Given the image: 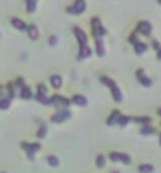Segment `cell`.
Here are the masks:
<instances>
[{
  "instance_id": "cell-1",
  "label": "cell",
  "mask_w": 161,
  "mask_h": 173,
  "mask_svg": "<svg viewBox=\"0 0 161 173\" xmlns=\"http://www.w3.org/2000/svg\"><path fill=\"white\" fill-rule=\"evenodd\" d=\"M101 82H103L107 86H109V88H110L111 94H113V97H114V100H115L116 102H121V101H122V94H121L120 89L117 88L116 83H115L113 79H110V78L107 77V76H102V77H101Z\"/></svg>"
},
{
  "instance_id": "cell-2",
  "label": "cell",
  "mask_w": 161,
  "mask_h": 173,
  "mask_svg": "<svg viewBox=\"0 0 161 173\" xmlns=\"http://www.w3.org/2000/svg\"><path fill=\"white\" fill-rule=\"evenodd\" d=\"M92 33L96 38H100L106 33V30L103 26L101 25V21L99 18H94L92 19Z\"/></svg>"
},
{
  "instance_id": "cell-3",
  "label": "cell",
  "mask_w": 161,
  "mask_h": 173,
  "mask_svg": "<svg viewBox=\"0 0 161 173\" xmlns=\"http://www.w3.org/2000/svg\"><path fill=\"white\" fill-rule=\"evenodd\" d=\"M85 7H87L85 1H83V0H78V1H76L72 6L68 7L67 11L69 13H72V14H79V13H82L85 10Z\"/></svg>"
},
{
  "instance_id": "cell-4",
  "label": "cell",
  "mask_w": 161,
  "mask_h": 173,
  "mask_svg": "<svg viewBox=\"0 0 161 173\" xmlns=\"http://www.w3.org/2000/svg\"><path fill=\"white\" fill-rule=\"evenodd\" d=\"M70 116H71V113H70L69 110H67V109H64V110H60L59 113H57V114L52 115L51 120H52L53 122L59 123V122L65 121V120H67V119H69Z\"/></svg>"
},
{
  "instance_id": "cell-5",
  "label": "cell",
  "mask_w": 161,
  "mask_h": 173,
  "mask_svg": "<svg viewBox=\"0 0 161 173\" xmlns=\"http://www.w3.org/2000/svg\"><path fill=\"white\" fill-rule=\"evenodd\" d=\"M23 148L27 152L30 159H33V154L40 148V143H23Z\"/></svg>"
},
{
  "instance_id": "cell-6",
  "label": "cell",
  "mask_w": 161,
  "mask_h": 173,
  "mask_svg": "<svg viewBox=\"0 0 161 173\" xmlns=\"http://www.w3.org/2000/svg\"><path fill=\"white\" fill-rule=\"evenodd\" d=\"M110 159L113 161H122L124 164H131V157L124 153H118V152H111L110 153Z\"/></svg>"
},
{
  "instance_id": "cell-7",
  "label": "cell",
  "mask_w": 161,
  "mask_h": 173,
  "mask_svg": "<svg viewBox=\"0 0 161 173\" xmlns=\"http://www.w3.org/2000/svg\"><path fill=\"white\" fill-rule=\"evenodd\" d=\"M75 35H76V38H77V40H78V43H79V45H81V48L82 46H84V45H87V40H88V38H87V35H85V32L82 30L81 27H75Z\"/></svg>"
},
{
  "instance_id": "cell-8",
  "label": "cell",
  "mask_w": 161,
  "mask_h": 173,
  "mask_svg": "<svg viewBox=\"0 0 161 173\" xmlns=\"http://www.w3.org/2000/svg\"><path fill=\"white\" fill-rule=\"evenodd\" d=\"M138 30H139L142 35L147 36V35H149V33H150V31H152V25H150L148 21H141V23L139 24Z\"/></svg>"
},
{
  "instance_id": "cell-9",
  "label": "cell",
  "mask_w": 161,
  "mask_h": 173,
  "mask_svg": "<svg viewBox=\"0 0 161 173\" xmlns=\"http://www.w3.org/2000/svg\"><path fill=\"white\" fill-rule=\"evenodd\" d=\"M27 33H28V36H30V38H31L32 40H36V39H38V37H39L38 28H37V26H36L35 24H31V25L27 27Z\"/></svg>"
},
{
  "instance_id": "cell-10",
  "label": "cell",
  "mask_w": 161,
  "mask_h": 173,
  "mask_svg": "<svg viewBox=\"0 0 161 173\" xmlns=\"http://www.w3.org/2000/svg\"><path fill=\"white\" fill-rule=\"evenodd\" d=\"M51 102H56L57 104H63V106H69V100L65 97H62L60 95H53L52 99L50 100Z\"/></svg>"
},
{
  "instance_id": "cell-11",
  "label": "cell",
  "mask_w": 161,
  "mask_h": 173,
  "mask_svg": "<svg viewBox=\"0 0 161 173\" xmlns=\"http://www.w3.org/2000/svg\"><path fill=\"white\" fill-rule=\"evenodd\" d=\"M11 23H12V25H13L14 27L19 28V30H25V28H26V24H25L21 19H18V18H12Z\"/></svg>"
},
{
  "instance_id": "cell-12",
  "label": "cell",
  "mask_w": 161,
  "mask_h": 173,
  "mask_svg": "<svg viewBox=\"0 0 161 173\" xmlns=\"http://www.w3.org/2000/svg\"><path fill=\"white\" fill-rule=\"evenodd\" d=\"M72 101H74L76 104L82 106V107L87 106V103H88V100H87L84 96H82V95H75V96L72 97Z\"/></svg>"
},
{
  "instance_id": "cell-13",
  "label": "cell",
  "mask_w": 161,
  "mask_h": 173,
  "mask_svg": "<svg viewBox=\"0 0 161 173\" xmlns=\"http://www.w3.org/2000/svg\"><path fill=\"white\" fill-rule=\"evenodd\" d=\"M90 55H91L90 48H89L88 45H84V46L81 48L79 53H78V57H79V58H85V57H89Z\"/></svg>"
},
{
  "instance_id": "cell-14",
  "label": "cell",
  "mask_w": 161,
  "mask_h": 173,
  "mask_svg": "<svg viewBox=\"0 0 161 173\" xmlns=\"http://www.w3.org/2000/svg\"><path fill=\"white\" fill-rule=\"evenodd\" d=\"M51 84L55 88H60L62 86V77L59 75H53L51 76Z\"/></svg>"
},
{
  "instance_id": "cell-15",
  "label": "cell",
  "mask_w": 161,
  "mask_h": 173,
  "mask_svg": "<svg viewBox=\"0 0 161 173\" xmlns=\"http://www.w3.org/2000/svg\"><path fill=\"white\" fill-rule=\"evenodd\" d=\"M118 118H120V113L116 110V111H114V113L110 115V118L108 119L107 123H108L109 126H111V125H114V123H117V120H118Z\"/></svg>"
},
{
  "instance_id": "cell-16",
  "label": "cell",
  "mask_w": 161,
  "mask_h": 173,
  "mask_svg": "<svg viewBox=\"0 0 161 173\" xmlns=\"http://www.w3.org/2000/svg\"><path fill=\"white\" fill-rule=\"evenodd\" d=\"M147 50V45H146V43H142V42H136L135 43V52L136 53H142V52H145Z\"/></svg>"
},
{
  "instance_id": "cell-17",
  "label": "cell",
  "mask_w": 161,
  "mask_h": 173,
  "mask_svg": "<svg viewBox=\"0 0 161 173\" xmlns=\"http://www.w3.org/2000/svg\"><path fill=\"white\" fill-rule=\"evenodd\" d=\"M96 51H97V55L99 56H103L104 55V45H103V43H102L101 39L96 40Z\"/></svg>"
},
{
  "instance_id": "cell-18",
  "label": "cell",
  "mask_w": 161,
  "mask_h": 173,
  "mask_svg": "<svg viewBox=\"0 0 161 173\" xmlns=\"http://www.w3.org/2000/svg\"><path fill=\"white\" fill-rule=\"evenodd\" d=\"M139 171L141 173H150L154 171V166L152 165H148V164H145V165H140L139 166Z\"/></svg>"
},
{
  "instance_id": "cell-19",
  "label": "cell",
  "mask_w": 161,
  "mask_h": 173,
  "mask_svg": "<svg viewBox=\"0 0 161 173\" xmlns=\"http://www.w3.org/2000/svg\"><path fill=\"white\" fill-rule=\"evenodd\" d=\"M139 81L142 83V85H145V86H149L150 84H152V79L150 78H148L147 76H145V75H142V76H139Z\"/></svg>"
},
{
  "instance_id": "cell-20",
  "label": "cell",
  "mask_w": 161,
  "mask_h": 173,
  "mask_svg": "<svg viewBox=\"0 0 161 173\" xmlns=\"http://www.w3.org/2000/svg\"><path fill=\"white\" fill-rule=\"evenodd\" d=\"M31 90H30V88L28 86H23V89H21V97L23 99H30L31 97Z\"/></svg>"
},
{
  "instance_id": "cell-21",
  "label": "cell",
  "mask_w": 161,
  "mask_h": 173,
  "mask_svg": "<svg viewBox=\"0 0 161 173\" xmlns=\"http://www.w3.org/2000/svg\"><path fill=\"white\" fill-rule=\"evenodd\" d=\"M36 6H37V3L33 1V0H30V1L26 3V9H27L28 12H35Z\"/></svg>"
},
{
  "instance_id": "cell-22",
  "label": "cell",
  "mask_w": 161,
  "mask_h": 173,
  "mask_svg": "<svg viewBox=\"0 0 161 173\" xmlns=\"http://www.w3.org/2000/svg\"><path fill=\"white\" fill-rule=\"evenodd\" d=\"M37 99L42 102V103H44V104H50L51 103V101L45 96V94H40V93H38V95H37Z\"/></svg>"
},
{
  "instance_id": "cell-23",
  "label": "cell",
  "mask_w": 161,
  "mask_h": 173,
  "mask_svg": "<svg viewBox=\"0 0 161 173\" xmlns=\"http://www.w3.org/2000/svg\"><path fill=\"white\" fill-rule=\"evenodd\" d=\"M48 162H49L51 166H57V165L59 164V160H58V158L55 157V155H49V157H48Z\"/></svg>"
},
{
  "instance_id": "cell-24",
  "label": "cell",
  "mask_w": 161,
  "mask_h": 173,
  "mask_svg": "<svg viewBox=\"0 0 161 173\" xmlns=\"http://www.w3.org/2000/svg\"><path fill=\"white\" fill-rule=\"evenodd\" d=\"M128 121H129V118H128V116H126V115H120V118L117 120V123L120 126H126Z\"/></svg>"
},
{
  "instance_id": "cell-25",
  "label": "cell",
  "mask_w": 161,
  "mask_h": 173,
  "mask_svg": "<svg viewBox=\"0 0 161 173\" xmlns=\"http://www.w3.org/2000/svg\"><path fill=\"white\" fill-rule=\"evenodd\" d=\"M96 164H97L99 167H103L104 164H106V158H104V155L100 154V155L97 157V159H96Z\"/></svg>"
},
{
  "instance_id": "cell-26",
  "label": "cell",
  "mask_w": 161,
  "mask_h": 173,
  "mask_svg": "<svg viewBox=\"0 0 161 173\" xmlns=\"http://www.w3.org/2000/svg\"><path fill=\"white\" fill-rule=\"evenodd\" d=\"M141 134H150V133H153L154 132V129L150 127V126H148V125H146V126H143L142 128H141Z\"/></svg>"
},
{
  "instance_id": "cell-27",
  "label": "cell",
  "mask_w": 161,
  "mask_h": 173,
  "mask_svg": "<svg viewBox=\"0 0 161 173\" xmlns=\"http://www.w3.org/2000/svg\"><path fill=\"white\" fill-rule=\"evenodd\" d=\"M45 133H46V127H45L44 125H42L40 128H39L38 132H37V136H38V138H44V136H45Z\"/></svg>"
},
{
  "instance_id": "cell-28",
  "label": "cell",
  "mask_w": 161,
  "mask_h": 173,
  "mask_svg": "<svg viewBox=\"0 0 161 173\" xmlns=\"http://www.w3.org/2000/svg\"><path fill=\"white\" fill-rule=\"evenodd\" d=\"M134 121H136V122H139V123H145V126H146L147 123L150 122V119H149V118H135Z\"/></svg>"
},
{
  "instance_id": "cell-29",
  "label": "cell",
  "mask_w": 161,
  "mask_h": 173,
  "mask_svg": "<svg viewBox=\"0 0 161 173\" xmlns=\"http://www.w3.org/2000/svg\"><path fill=\"white\" fill-rule=\"evenodd\" d=\"M10 107V101L7 99L0 101V109H7Z\"/></svg>"
},
{
  "instance_id": "cell-30",
  "label": "cell",
  "mask_w": 161,
  "mask_h": 173,
  "mask_svg": "<svg viewBox=\"0 0 161 173\" xmlns=\"http://www.w3.org/2000/svg\"><path fill=\"white\" fill-rule=\"evenodd\" d=\"M38 93H40V94H45L46 93V88H45L44 84H39L38 85Z\"/></svg>"
},
{
  "instance_id": "cell-31",
  "label": "cell",
  "mask_w": 161,
  "mask_h": 173,
  "mask_svg": "<svg viewBox=\"0 0 161 173\" xmlns=\"http://www.w3.org/2000/svg\"><path fill=\"white\" fill-rule=\"evenodd\" d=\"M49 43H50V45H55V44H57V37L56 36H51L50 38H49Z\"/></svg>"
},
{
  "instance_id": "cell-32",
  "label": "cell",
  "mask_w": 161,
  "mask_h": 173,
  "mask_svg": "<svg viewBox=\"0 0 161 173\" xmlns=\"http://www.w3.org/2000/svg\"><path fill=\"white\" fill-rule=\"evenodd\" d=\"M157 58L161 60V48L159 49V52H157Z\"/></svg>"
},
{
  "instance_id": "cell-33",
  "label": "cell",
  "mask_w": 161,
  "mask_h": 173,
  "mask_svg": "<svg viewBox=\"0 0 161 173\" xmlns=\"http://www.w3.org/2000/svg\"><path fill=\"white\" fill-rule=\"evenodd\" d=\"M157 113H159V115H161V108H160V109L157 110Z\"/></svg>"
},
{
  "instance_id": "cell-34",
  "label": "cell",
  "mask_w": 161,
  "mask_h": 173,
  "mask_svg": "<svg viewBox=\"0 0 161 173\" xmlns=\"http://www.w3.org/2000/svg\"><path fill=\"white\" fill-rule=\"evenodd\" d=\"M111 173H118V172H117V171H113Z\"/></svg>"
},
{
  "instance_id": "cell-35",
  "label": "cell",
  "mask_w": 161,
  "mask_h": 173,
  "mask_svg": "<svg viewBox=\"0 0 161 173\" xmlns=\"http://www.w3.org/2000/svg\"><path fill=\"white\" fill-rule=\"evenodd\" d=\"M160 145H161V135H160Z\"/></svg>"
}]
</instances>
